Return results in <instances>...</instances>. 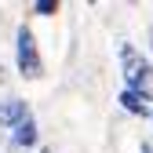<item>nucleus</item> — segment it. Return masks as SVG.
Here are the masks:
<instances>
[{"label":"nucleus","instance_id":"obj_3","mask_svg":"<svg viewBox=\"0 0 153 153\" xmlns=\"http://www.w3.org/2000/svg\"><path fill=\"white\" fill-rule=\"evenodd\" d=\"M36 139H40V128H36V117L29 113V117L11 131V142H15V146H22V149H33V146H36Z\"/></svg>","mask_w":153,"mask_h":153},{"label":"nucleus","instance_id":"obj_1","mask_svg":"<svg viewBox=\"0 0 153 153\" xmlns=\"http://www.w3.org/2000/svg\"><path fill=\"white\" fill-rule=\"evenodd\" d=\"M15 66L26 80H40L44 76V59H40V48H36V36L33 29L22 22L15 29Z\"/></svg>","mask_w":153,"mask_h":153},{"label":"nucleus","instance_id":"obj_4","mask_svg":"<svg viewBox=\"0 0 153 153\" xmlns=\"http://www.w3.org/2000/svg\"><path fill=\"white\" fill-rule=\"evenodd\" d=\"M120 106L131 113V117H149V113H153V109H149V102L142 99V95H139V91H128V88L120 91Z\"/></svg>","mask_w":153,"mask_h":153},{"label":"nucleus","instance_id":"obj_7","mask_svg":"<svg viewBox=\"0 0 153 153\" xmlns=\"http://www.w3.org/2000/svg\"><path fill=\"white\" fill-rule=\"evenodd\" d=\"M142 153H153V142H142Z\"/></svg>","mask_w":153,"mask_h":153},{"label":"nucleus","instance_id":"obj_5","mask_svg":"<svg viewBox=\"0 0 153 153\" xmlns=\"http://www.w3.org/2000/svg\"><path fill=\"white\" fill-rule=\"evenodd\" d=\"M128 91H139L146 102H153V66L146 62L142 66V73H139V80H135V88H128Z\"/></svg>","mask_w":153,"mask_h":153},{"label":"nucleus","instance_id":"obj_8","mask_svg":"<svg viewBox=\"0 0 153 153\" xmlns=\"http://www.w3.org/2000/svg\"><path fill=\"white\" fill-rule=\"evenodd\" d=\"M149 36H153V29H149Z\"/></svg>","mask_w":153,"mask_h":153},{"label":"nucleus","instance_id":"obj_6","mask_svg":"<svg viewBox=\"0 0 153 153\" xmlns=\"http://www.w3.org/2000/svg\"><path fill=\"white\" fill-rule=\"evenodd\" d=\"M59 11H62V4H59V0H36V4H33V15H44V18L59 15Z\"/></svg>","mask_w":153,"mask_h":153},{"label":"nucleus","instance_id":"obj_2","mask_svg":"<svg viewBox=\"0 0 153 153\" xmlns=\"http://www.w3.org/2000/svg\"><path fill=\"white\" fill-rule=\"evenodd\" d=\"M29 102H22V99H7V102H0V128H18V124H22L26 117H29Z\"/></svg>","mask_w":153,"mask_h":153},{"label":"nucleus","instance_id":"obj_9","mask_svg":"<svg viewBox=\"0 0 153 153\" xmlns=\"http://www.w3.org/2000/svg\"><path fill=\"white\" fill-rule=\"evenodd\" d=\"M149 117H153V113H149Z\"/></svg>","mask_w":153,"mask_h":153}]
</instances>
